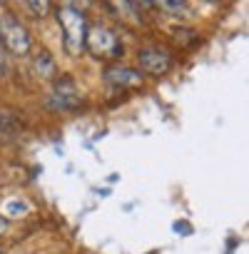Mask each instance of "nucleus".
Here are the masks:
<instances>
[{
	"instance_id": "obj_1",
	"label": "nucleus",
	"mask_w": 249,
	"mask_h": 254,
	"mask_svg": "<svg viewBox=\"0 0 249 254\" xmlns=\"http://www.w3.org/2000/svg\"><path fill=\"white\" fill-rule=\"evenodd\" d=\"M58 23H60V30H62V43H65V50L67 55H80L85 50V38H87V18L85 13L67 3V5H60L58 13H55Z\"/></svg>"
},
{
	"instance_id": "obj_2",
	"label": "nucleus",
	"mask_w": 249,
	"mask_h": 254,
	"mask_svg": "<svg viewBox=\"0 0 249 254\" xmlns=\"http://www.w3.org/2000/svg\"><path fill=\"white\" fill-rule=\"evenodd\" d=\"M85 48H87L95 58H122V43H120L117 33L110 30V28H105V25H92V28H87Z\"/></svg>"
},
{
	"instance_id": "obj_3",
	"label": "nucleus",
	"mask_w": 249,
	"mask_h": 254,
	"mask_svg": "<svg viewBox=\"0 0 249 254\" xmlns=\"http://www.w3.org/2000/svg\"><path fill=\"white\" fill-rule=\"evenodd\" d=\"M82 102H85V97L77 92L75 80L67 77V75L60 77V80L55 82V90L48 95V107H50L53 112H72V110H77Z\"/></svg>"
},
{
	"instance_id": "obj_4",
	"label": "nucleus",
	"mask_w": 249,
	"mask_h": 254,
	"mask_svg": "<svg viewBox=\"0 0 249 254\" xmlns=\"http://www.w3.org/2000/svg\"><path fill=\"white\" fill-rule=\"evenodd\" d=\"M137 60H140V67L147 72V75H165L170 67H172V55L167 48H160V45H150V48H142L137 53Z\"/></svg>"
},
{
	"instance_id": "obj_5",
	"label": "nucleus",
	"mask_w": 249,
	"mask_h": 254,
	"mask_svg": "<svg viewBox=\"0 0 249 254\" xmlns=\"http://www.w3.org/2000/svg\"><path fill=\"white\" fill-rule=\"evenodd\" d=\"M145 80V75L135 67H124V65H112L105 70V82L117 87V90H130V87H140Z\"/></svg>"
},
{
	"instance_id": "obj_6",
	"label": "nucleus",
	"mask_w": 249,
	"mask_h": 254,
	"mask_svg": "<svg viewBox=\"0 0 249 254\" xmlns=\"http://www.w3.org/2000/svg\"><path fill=\"white\" fill-rule=\"evenodd\" d=\"M3 43L5 48L13 53V55H25L30 50V35H28V28L20 25L18 20H8L3 25Z\"/></svg>"
},
{
	"instance_id": "obj_7",
	"label": "nucleus",
	"mask_w": 249,
	"mask_h": 254,
	"mask_svg": "<svg viewBox=\"0 0 249 254\" xmlns=\"http://www.w3.org/2000/svg\"><path fill=\"white\" fill-rule=\"evenodd\" d=\"M33 67H35V72H38L40 77H45V80H53V77L58 75L55 58H53L48 50H40V53L35 55V60H33Z\"/></svg>"
},
{
	"instance_id": "obj_8",
	"label": "nucleus",
	"mask_w": 249,
	"mask_h": 254,
	"mask_svg": "<svg viewBox=\"0 0 249 254\" xmlns=\"http://www.w3.org/2000/svg\"><path fill=\"white\" fill-rule=\"evenodd\" d=\"M28 209H30V204L25 199H8L3 207V214L5 217H23V214H28Z\"/></svg>"
},
{
	"instance_id": "obj_9",
	"label": "nucleus",
	"mask_w": 249,
	"mask_h": 254,
	"mask_svg": "<svg viewBox=\"0 0 249 254\" xmlns=\"http://www.w3.org/2000/svg\"><path fill=\"white\" fill-rule=\"evenodd\" d=\"M162 10H170L175 13L172 18H189V10H187V3H160Z\"/></svg>"
},
{
	"instance_id": "obj_10",
	"label": "nucleus",
	"mask_w": 249,
	"mask_h": 254,
	"mask_svg": "<svg viewBox=\"0 0 249 254\" xmlns=\"http://www.w3.org/2000/svg\"><path fill=\"white\" fill-rule=\"evenodd\" d=\"M28 8L35 13V18H45L48 10H50L53 5H50V3H35V0H33V3H28Z\"/></svg>"
},
{
	"instance_id": "obj_11",
	"label": "nucleus",
	"mask_w": 249,
	"mask_h": 254,
	"mask_svg": "<svg viewBox=\"0 0 249 254\" xmlns=\"http://www.w3.org/2000/svg\"><path fill=\"white\" fill-rule=\"evenodd\" d=\"M13 130H15V125L10 122V117L8 115H0V132L5 135V132H13Z\"/></svg>"
},
{
	"instance_id": "obj_12",
	"label": "nucleus",
	"mask_w": 249,
	"mask_h": 254,
	"mask_svg": "<svg viewBox=\"0 0 249 254\" xmlns=\"http://www.w3.org/2000/svg\"><path fill=\"white\" fill-rule=\"evenodd\" d=\"M5 229H8V219H5L3 214H0V234H3Z\"/></svg>"
},
{
	"instance_id": "obj_13",
	"label": "nucleus",
	"mask_w": 249,
	"mask_h": 254,
	"mask_svg": "<svg viewBox=\"0 0 249 254\" xmlns=\"http://www.w3.org/2000/svg\"><path fill=\"white\" fill-rule=\"evenodd\" d=\"M0 43H3V23H0Z\"/></svg>"
},
{
	"instance_id": "obj_14",
	"label": "nucleus",
	"mask_w": 249,
	"mask_h": 254,
	"mask_svg": "<svg viewBox=\"0 0 249 254\" xmlns=\"http://www.w3.org/2000/svg\"><path fill=\"white\" fill-rule=\"evenodd\" d=\"M0 65H3V48H0Z\"/></svg>"
},
{
	"instance_id": "obj_15",
	"label": "nucleus",
	"mask_w": 249,
	"mask_h": 254,
	"mask_svg": "<svg viewBox=\"0 0 249 254\" xmlns=\"http://www.w3.org/2000/svg\"><path fill=\"white\" fill-rule=\"evenodd\" d=\"M0 254H3V249H0Z\"/></svg>"
}]
</instances>
